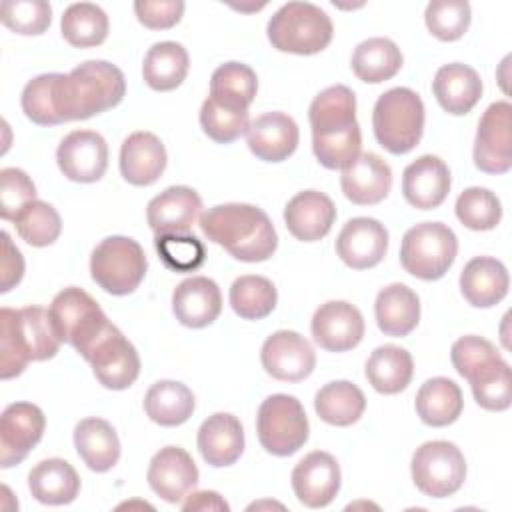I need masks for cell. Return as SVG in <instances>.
<instances>
[{
  "label": "cell",
  "instance_id": "7",
  "mask_svg": "<svg viewBox=\"0 0 512 512\" xmlns=\"http://www.w3.org/2000/svg\"><path fill=\"white\" fill-rule=\"evenodd\" d=\"M372 128L378 144L388 152H410L424 132L422 98L404 86L390 88L374 104Z\"/></svg>",
  "mask_w": 512,
  "mask_h": 512
},
{
  "label": "cell",
  "instance_id": "39",
  "mask_svg": "<svg viewBox=\"0 0 512 512\" xmlns=\"http://www.w3.org/2000/svg\"><path fill=\"white\" fill-rule=\"evenodd\" d=\"M314 408L320 420L326 424L350 426L364 414L366 398L356 384L348 380H336L328 382L316 392Z\"/></svg>",
  "mask_w": 512,
  "mask_h": 512
},
{
  "label": "cell",
  "instance_id": "41",
  "mask_svg": "<svg viewBox=\"0 0 512 512\" xmlns=\"http://www.w3.org/2000/svg\"><path fill=\"white\" fill-rule=\"evenodd\" d=\"M258 90L256 72L242 62L218 66L210 78V98L234 110H248Z\"/></svg>",
  "mask_w": 512,
  "mask_h": 512
},
{
  "label": "cell",
  "instance_id": "16",
  "mask_svg": "<svg viewBox=\"0 0 512 512\" xmlns=\"http://www.w3.org/2000/svg\"><path fill=\"white\" fill-rule=\"evenodd\" d=\"M56 162L68 180L96 182L108 166V144L94 130H74L58 144Z\"/></svg>",
  "mask_w": 512,
  "mask_h": 512
},
{
  "label": "cell",
  "instance_id": "44",
  "mask_svg": "<svg viewBox=\"0 0 512 512\" xmlns=\"http://www.w3.org/2000/svg\"><path fill=\"white\" fill-rule=\"evenodd\" d=\"M274 284L256 274L240 276L230 286V306L244 320H262L276 308Z\"/></svg>",
  "mask_w": 512,
  "mask_h": 512
},
{
  "label": "cell",
  "instance_id": "48",
  "mask_svg": "<svg viewBox=\"0 0 512 512\" xmlns=\"http://www.w3.org/2000/svg\"><path fill=\"white\" fill-rule=\"evenodd\" d=\"M0 20L6 28L24 36L44 34L52 22V8L44 0H4Z\"/></svg>",
  "mask_w": 512,
  "mask_h": 512
},
{
  "label": "cell",
  "instance_id": "8",
  "mask_svg": "<svg viewBox=\"0 0 512 512\" xmlns=\"http://www.w3.org/2000/svg\"><path fill=\"white\" fill-rule=\"evenodd\" d=\"M148 260L142 246L128 236L104 238L90 256L92 280L108 294H132L144 280Z\"/></svg>",
  "mask_w": 512,
  "mask_h": 512
},
{
  "label": "cell",
  "instance_id": "28",
  "mask_svg": "<svg viewBox=\"0 0 512 512\" xmlns=\"http://www.w3.org/2000/svg\"><path fill=\"white\" fill-rule=\"evenodd\" d=\"M198 450L214 468L234 464L244 452V430L236 416L216 412L208 416L198 430Z\"/></svg>",
  "mask_w": 512,
  "mask_h": 512
},
{
  "label": "cell",
  "instance_id": "36",
  "mask_svg": "<svg viewBox=\"0 0 512 512\" xmlns=\"http://www.w3.org/2000/svg\"><path fill=\"white\" fill-rule=\"evenodd\" d=\"M414 374V362L406 348L396 344L378 346L366 362V378L380 394H398Z\"/></svg>",
  "mask_w": 512,
  "mask_h": 512
},
{
  "label": "cell",
  "instance_id": "23",
  "mask_svg": "<svg viewBox=\"0 0 512 512\" xmlns=\"http://www.w3.org/2000/svg\"><path fill=\"white\" fill-rule=\"evenodd\" d=\"M202 208L196 190L188 186H170L148 202L146 220L158 234H188Z\"/></svg>",
  "mask_w": 512,
  "mask_h": 512
},
{
  "label": "cell",
  "instance_id": "13",
  "mask_svg": "<svg viewBox=\"0 0 512 512\" xmlns=\"http://www.w3.org/2000/svg\"><path fill=\"white\" fill-rule=\"evenodd\" d=\"M46 428L44 412L30 402H14L0 416V466L20 464L42 440Z\"/></svg>",
  "mask_w": 512,
  "mask_h": 512
},
{
  "label": "cell",
  "instance_id": "52",
  "mask_svg": "<svg viewBox=\"0 0 512 512\" xmlns=\"http://www.w3.org/2000/svg\"><path fill=\"white\" fill-rule=\"evenodd\" d=\"M498 348L480 336H462L452 344L450 360L462 378H470L472 372L498 358Z\"/></svg>",
  "mask_w": 512,
  "mask_h": 512
},
{
  "label": "cell",
  "instance_id": "31",
  "mask_svg": "<svg viewBox=\"0 0 512 512\" xmlns=\"http://www.w3.org/2000/svg\"><path fill=\"white\" fill-rule=\"evenodd\" d=\"M376 324L386 336H406L420 320V300L418 294L406 284L394 282L382 288L374 302Z\"/></svg>",
  "mask_w": 512,
  "mask_h": 512
},
{
  "label": "cell",
  "instance_id": "26",
  "mask_svg": "<svg viewBox=\"0 0 512 512\" xmlns=\"http://www.w3.org/2000/svg\"><path fill=\"white\" fill-rule=\"evenodd\" d=\"M172 310L176 320L188 328H204L212 324L222 310L218 284L206 276L182 280L172 292Z\"/></svg>",
  "mask_w": 512,
  "mask_h": 512
},
{
  "label": "cell",
  "instance_id": "22",
  "mask_svg": "<svg viewBox=\"0 0 512 512\" xmlns=\"http://www.w3.org/2000/svg\"><path fill=\"white\" fill-rule=\"evenodd\" d=\"M450 182L452 180L446 162L438 156L424 154L404 168L402 194L410 206L432 210L446 200Z\"/></svg>",
  "mask_w": 512,
  "mask_h": 512
},
{
  "label": "cell",
  "instance_id": "35",
  "mask_svg": "<svg viewBox=\"0 0 512 512\" xmlns=\"http://www.w3.org/2000/svg\"><path fill=\"white\" fill-rule=\"evenodd\" d=\"M66 74L50 72L32 78L22 90V110L24 114L40 126L64 124V102H62V82Z\"/></svg>",
  "mask_w": 512,
  "mask_h": 512
},
{
  "label": "cell",
  "instance_id": "19",
  "mask_svg": "<svg viewBox=\"0 0 512 512\" xmlns=\"http://www.w3.org/2000/svg\"><path fill=\"white\" fill-rule=\"evenodd\" d=\"M146 478L162 500L178 504L198 484V468L184 448L164 446L152 456Z\"/></svg>",
  "mask_w": 512,
  "mask_h": 512
},
{
  "label": "cell",
  "instance_id": "5",
  "mask_svg": "<svg viewBox=\"0 0 512 512\" xmlns=\"http://www.w3.org/2000/svg\"><path fill=\"white\" fill-rule=\"evenodd\" d=\"M50 318L60 342L74 346L86 360L100 338L114 326L100 304L82 288L60 290L50 304Z\"/></svg>",
  "mask_w": 512,
  "mask_h": 512
},
{
  "label": "cell",
  "instance_id": "42",
  "mask_svg": "<svg viewBox=\"0 0 512 512\" xmlns=\"http://www.w3.org/2000/svg\"><path fill=\"white\" fill-rule=\"evenodd\" d=\"M64 40L76 48H92L108 36V16L92 2L70 4L60 20Z\"/></svg>",
  "mask_w": 512,
  "mask_h": 512
},
{
  "label": "cell",
  "instance_id": "46",
  "mask_svg": "<svg viewBox=\"0 0 512 512\" xmlns=\"http://www.w3.org/2000/svg\"><path fill=\"white\" fill-rule=\"evenodd\" d=\"M456 216L470 230H492L502 218V204L488 188H466L456 200Z\"/></svg>",
  "mask_w": 512,
  "mask_h": 512
},
{
  "label": "cell",
  "instance_id": "40",
  "mask_svg": "<svg viewBox=\"0 0 512 512\" xmlns=\"http://www.w3.org/2000/svg\"><path fill=\"white\" fill-rule=\"evenodd\" d=\"M402 68V52L390 38H368L354 48L352 70L368 84H378L396 76Z\"/></svg>",
  "mask_w": 512,
  "mask_h": 512
},
{
  "label": "cell",
  "instance_id": "21",
  "mask_svg": "<svg viewBox=\"0 0 512 512\" xmlns=\"http://www.w3.org/2000/svg\"><path fill=\"white\" fill-rule=\"evenodd\" d=\"M340 186L344 196L354 204H378L392 188V170L378 154L360 152L342 168Z\"/></svg>",
  "mask_w": 512,
  "mask_h": 512
},
{
  "label": "cell",
  "instance_id": "18",
  "mask_svg": "<svg viewBox=\"0 0 512 512\" xmlns=\"http://www.w3.org/2000/svg\"><path fill=\"white\" fill-rule=\"evenodd\" d=\"M292 490L308 508L328 506L340 490V466L328 452L306 454L292 470Z\"/></svg>",
  "mask_w": 512,
  "mask_h": 512
},
{
  "label": "cell",
  "instance_id": "54",
  "mask_svg": "<svg viewBox=\"0 0 512 512\" xmlns=\"http://www.w3.org/2000/svg\"><path fill=\"white\" fill-rule=\"evenodd\" d=\"M0 292H8L12 286H16L22 280L24 274V258L20 250L12 244L8 232H2V262H0Z\"/></svg>",
  "mask_w": 512,
  "mask_h": 512
},
{
  "label": "cell",
  "instance_id": "32",
  "mask_svg": "<svg viewBox=\"0 0 512 512\" xmlns=\"http://www.w3.org/2000/svg\"><path fill=\"white\" fill-rule=\"evenodd\" d=\"M74 446L84 464L94 472H108L118 464L120 440L104 418H84L74 428Z\"/></svg>",
  "mask_w": 512,
  "mask_h": 512
},
{
  "label": "cell",
  "instance_id": "51",
  "mask_svg": "<svg viewBox=\"0 0 512 512\" xmlns=\"http://www.w3.org/2000/svg\"><path fill=\"white\" fill-rule=\"evenodd\" d=\"M36 200V186L30 176L20 168L0 170V216L14 220L16 214Z\"/></svg>",
  "mask_w": 512,
  "mask_h": 512
},
{
  "label": "cell",
  "instance_id": "6",
  "mask_svg": "<svg viewBox=\"0 0 512 512\" xmlns=\"http://www.w3.org/2000/svg\"><path fill=\"white\" fill-rule=\"evenodd\" d=\"M330 16L312 2H288L280 6L268 22L272 48L290 54H318L332 40Z\"/></svg>",
  "mask_w": 512,
  "mask_h": 512
},
{
  "label": "cell",
  "instance_id": "15",
  "mask_svg": "<svg viewBox=\"0 0 512 512\" xmlns=\"http://www.w3.org/2000/svg\"><path fill=\"white\" fill-rule=\"evenodd\" d=\"M260 360L264 370L282 382H300L308 378L316 366L314 348L294 330L270 334L262 344Z\"/></svg>",
  "mask_w": 512,
  "mask_h": 512
},
{
  "label": "cell",
  "instance_id": "4",
  "mask_svg": "<svg viewBox=\"0 0 512 512\" xmlns=\"http://www.w3.org/2000/svg\"><path fill=\"white\" fill-rule=\"evenodd\" d=\"M126 80L118 66L106 60H86L72 68L62 82L66 122L86 120L122 102Z\"/></svg>",
  "mask_w": 512,
  "mask_h": 512
},
{
  "label": "cell",
  "instance_id": "10",
  "mask_svg": "<svg viewBox=\"0 0 512 512\" xmlns=\"http://www.w3.org/2000/svg\"><path fill=\"white\" fill-rule=\"evenodd\" d=\"M256 432L262 448L274 456L298 452L310 432L300 400L290 394L268 396L258 408Z\"/></svg>",
  "mask_w": 512,
  "mask_h": 512
},
{
  "label": "cell",
  "instance_id": "1",
  "mask_svg": "<svg viewBox=\"0 0 512 512\" xmlns=\"http://www.w3.org/2000/svg\"><path fill=\"white\" fill-rule=\"evenodd\" d=\"M312 126V150L324 168L336 170L350 164L362 146V134L356 120V96L336 84L322 90L308 110Z\"/></svg>",
  "mask_w": 512,
  "mask_h": 512
},
{
  "label": "cell",
  "instance_id": "38",
  "mask_svg": "<svg viewBox=\"0 0 512 512\" xmlns=\"http://www.w3.org/2000/svg\"><path fill=\"white\" fill-rule=\"evenodd\" d=\"M144 410L160 426H180L194 412V394L182 382L160 380L148 388Z\"/></svg>",
  "mask_w": 512,
  "mask_h": 512
},
{
  "label": "cell",
  "instance_id": "53",
  "mask_svg": "<svg viewBox=\"0 0 512 512\" xmlns=\"http://www.w3.org/2000/svg\"><path fill=\"white\" fill-rule=\"evenodd\" d=\"M134 12L140 24L150 30H166L180 22L184 14L182 0H138L134 2Z\"/></svg>",
  "mask_w": 512,
  "mask_h": 512
},
{
  "label": "cell",
  "instance_id": "45",
  "mask_svg": "<svg viewBox=\"0 0 512 512\" xmlns=\"http://www.w3.org/2000/svg\"><path fill=\"white\" fill-rule=\"evenodd\" d=\"M12 222L20 238L30 246H38V248L50 246L52 242H56L62 230L60 214L56 212L54 206L42 200H32L30 204H26Z\"/></svg>",
  "mask_w": 512,
  "mask_h": 512
},
{
  "label": "cell",
  "instance_id": "2",
  "mask_svg": "<svg viewBox=\"0 0 512 512\" xmlns=\"http://www.w3.org/2000/svg\"><path fill=\"white\" fill-rule=\"evenodd\" d=\"M202 234L242 262H264L276 246L278 236L262 208L252 204H218L200 216Z\"/></svg>",
  "mask_w": 512,
  "mask_h": 512
},
{
  "label": "cell",
  "instance_id": "34",
  "mask_svg": "<svg viewBox=\"0 0 512 512\" xmlns=\"http://www.w3.org/2000/svg\"><path fill=\"white\" fill-rule=\"evenodd\" d=\"M464 400L460 386L444 376L426 380L416 394V412L428 426L442 428L458 420Z\"/></svg>",
  "mask_w": 512,
  "mask_h": 512
},
{
  "label": "cell",
  "instance_id": "55",
  "mask_svg": "<svg viewBox=\"0 0 512 512\" xmlns=\"http://www.w3.org/2000/svg\"><path fill=\"white\" fill-rule=\"evenodd\" d=\"M182 510L184 512H190V510H228V504L220 498L218 492L202 490V492L188 494L184 504H182Z\"/></svg>",
  "mask_w": 512,
  "mask_h": 512
},
{
  "label": "cell",
  "instance_id": "50",
  "mask_svg": "<svg viewBox=\"0 0 512 512\" xmlns=\"http://www.w3.org/2000/svg\"><path fill=\"white\" fill-rule=\"evenodd\" d=\"M200 126L214 142L228 144L248 132V110L226 108L208 96L200 108Z\"/></svg>",
  "mask_w": 512,
  "mask_h": 512
},
{
  "label": "cell",
  "instance_id": "43",
  "mask_svg": "<svg viewBox=\"0 0 512 512\" xmlns=\"http://www.w3.org/2000/svg\"><path fill=\"white\" fill-rule=\"evenodd\" d=\"M468 382H470L474 400L484 410L502 412V410L510 408L512 376H510V366L502 356L490 360L488 364H484L482 368L472 372Z\"/></svg>",
  "mask_w": 512,
  "mask_h": 512
},
{
  "label": "cell",
  "instance_id": "11",
  "mask_svg": "<svg viewBox=\"0 0 512 512\" xmlns=\"http://www.w3.org/2000/svg\"><path fill=\"white\" fill-rule=\"evenodd\" d=\"M410 468L416 488L432 498L452 496L466 478L464 454L448 440L424 442L416 448Z\"/></svg>",
  "mask_w": 512,
  "mask_h": 512
},
{
  "label": "cell",
  "instance_id": "24",
  "mask_svg": "<svg viewBox=\"0 0 512 512\" xmlns=\"http://www.w3.org/2000/svg\"><path fill=\"white\" fill-rule=\"evenodd\" d=\"M250 152L264 162H282L294 154L298 146V124L284 112H266L250 122L248 132Z\"/></svg>",
  "mask_w": 512,
  "mask_h": 512
},
{
  "label": "cell",
  "instance_id": "9",
  "mask_svg": "<svg viewBox=\"0 0 512 512\" xmlns=\"http://www.w3.org/2000/svg\"><path fill=\"white\" fill-rule=\"evenodd\" d=\"M458 240L442 222H422L406 230L400 244L402 268L420 280H438L452 266Z\"/></svg>",
  "mask_w": 512,
  "mask_h": 512
},
{
  "label": "cell",
  "instance_id": "17",
  "mask_svg": "<svg viewBox=\"0 0 512 512\" xmlns=\"http://www.w3.org/2000/svg\"><path fill=\"white\" fill-rule=\"evenodd\" d=\"M314 342L328 352H346L360 344L364 336V318L360 310L344 300L322 304L312 316Z\"/></svg>",
  "mask_w": 512,
  "mask_h": 512
},
{
  "label": "cell",
  "instance_id": "12",
  "mask_svg": "<svg viewBox=\"0 0 512 512\" xmlns=\"http://www.w3.org/2000/svg\"><path fill=\"white\" fill-rule=\"evenodd\" d=\"M474 164L488 174H504L512 168V106L506 100L486 108L474 140Z\"/></svg>",
  "mask_w": 512,
  "mask_h": 512
},
{
  "label": "cell",
  "instance_id": "29",
  "mask_svg": "<svg viewBox=\"0 0 512 512\" xmlns=\"http://www.w3.org/2000/svg\"><path fill=\"white\" fill-rule=\"evenodd\" d=\"M432 90L438 104L454 116L468 114L482 96V80L474 68L462 62L444 64L438 68Z\"/></svg>",
  "mask_w": 512,
  "mask_h": 512
},
{
  "label": "cell",
  "instance_id": "30",
  "mask_svg": "<svg viewBox=\"0 0 512 512\" xmlns=\"http://www.w3.org/2000/svg\"><path fill=\"white\" fill-rule=\"evenodd\" d=\"M510 278L506 266L492 256L472 258L460 274V290L468 304L476 308H490L508 294Z\"/></svg>",
  "mask_w": 512,
  "mask_h": 512
},
{
  "label": "cell",
  "instance_id": "49",
  "mask_svg": "<svg viewBox=\"0 0 512 512\" xmlns=\"http://www.w3.org/2000/svg\"><path fill=\"white\" fill-rule=\"evenodd\" d=\"M428 30L442 42H454L470 26V4L466 0H434L426 6Z\"/></svg>",
  "mask_w": 512,
  "mask_h": 512
},
{
  "label": "cell",
  "instance_id": "20",
  "mask_svg": "<svg viewBox=\"0 0 512 512\" xmlns=\"http://www.w3.org/2000/svg\"><path fill=\"white\" fill-rule=\"evenodd\" d=\"M388 250V230L374 218L358 216L344 224L336 238L340 260L354 268L366 270L382 262Z\"/></svg>",
  "mask_w": 512,
  "mask_h": 512
},
{
  "label": "cell",
  "instance_id": "14",
  "mask_svg": "<svg viewBox=\"0 0 512 512\" xmlns=\"http://www.w3.org/2000/svg\"><path fill=\"white\" fill-rule=\"evenodd\" d=\"M92 364L96 380L110 390H124L134 384L140 374V358L132 342L112 326L86 358Z\"/></svg>",
  "mask_w": 512,
  "mask_h": 512
},
{
  "label": "cell",
  "instance_id": "25",
  "mask_svg": "<svg viewBox=\"0 0 512 512\" xmlns=\"http://www.w3.org/2000/svg\"><path fill=\"white\" fill-rule=\"evenodd\" d=\"M336 220L334 202L318 190H304L292 196L284 208V222L290 234L302 242L324 238Z\"/></svg>",
  "mask_w": 512,
  "mask_h": 512
},
{
  "label": "cell",
  "instance_id": "27",
  "mask_svg": "<svg viewBox=\"0 0 512 512\" xmlns=\"http://www.w3.org/2000/svg\"><path fill=\"white\" fill-rule=\"evenodd\" d=\"M166 168V148L152 132H132L120 148V172L132 186L154 184Z\"/></svg>",
  "mask_w": 512,
  "mask_h": 512
},
{
  "label": "cell",
  "instance_id": "37",
  "mask_svg": "<svg viewBox=\"0 0 512 512\" xmlns=\"http://www.w3.org/2000/svg\"><path fill=\"white\" fill-rule=\"evenodd\" d=\"M188 52L178 42H156L148 48L142 64L144 82L158 92L178 88L188 74Z\"/></svg>",
  "mask_w": 512,
  "mask_h": 512
},
{
  "label": "cell",
  "instance_id": "33",
  "mask_svg": "<svg viewBox=\"0 0 512 512\" xmlns=\"http://www.w3.org/2000/svg\"><path fill=\"white\" fill-rule=\"evenodd\" d=\"M28 488L42 504H70L80 492L78 472L62 458H48L38 462L28 474Z\"/></svg>",
  "mask_w": 512,
  "mask_h": 512
},
{
  "label": "cell",
  "instance_id": "47",
  "mask_svg": "<svg viewBox=\"0 0 512 512\" xmlns=\"http://www.w3.org/2000/svg\"><path fill=\"white\" fill-rule=\"evenodd\" d=\"M154 246L164 266L174 272H194L206 260V248L194 234H158Z\"/></svg>",
  "mask_w": 512,
  "mask_h": 512
},
{
  "label": "cell",
  "instance_id": "3",
  "mask_svg": "<svg viewBox=\"0 0 512 512\" xmlns=\"http://www.w3.org/2000/svg\"><path fill=\"white\" fill-rule=\"evenodd\" d=\"M60 338L50 312L42 306L0 310V378L10 380L24 372L28 362L56 356Z\"/></svg>",
  "mask_w": 512,
  "mask_h": 512
}]
</instances>
